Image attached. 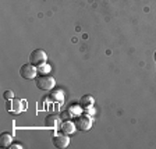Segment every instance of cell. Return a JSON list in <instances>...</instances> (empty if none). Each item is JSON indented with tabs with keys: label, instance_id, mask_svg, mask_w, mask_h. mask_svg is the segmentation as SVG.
Wrapping results in <instances>:
<instances>
[{
	"label": "cell",
	"instance_id": "6da1fadb",
	"mask_svg": "<svg viewBox=\"0 0 156 149\" xmlns=\"http://www.w3.org/2000/svg\"><path fill=\"white\" fill-rule=\"evenodd\" d=\"M25 109V102L23 99H17V98H11L6 102V110L10 114H21Z\"/></svg>",
	"mask_w": 156,
	"mask_h": 149
},
{
	"label": "cell",
	"instance_id": "7a4b0ae2",
	"mask_svg": "<svg viewBox=\"0 0 156 149\" xmlns=\"http://www.w3.org/2000/svg\"><path fill=\"white\" fill-rule=\"evenodd\" d=\"M36 88L41 91H52L56 85V80L50 75H42V77L36 78Z\"/></svg>",
	"mask_w": 156,
	"mask_h": 149
},
{
	"label": "cell",
	"instance_id": "3957f363",
	"mask_svg": "<svg viewBox=\"0 0 156 149\" xmlns=\"http://www.w3.org/2000/svg\"><path fill=\"white\" fill-rule=\"evenodd\" d=\"M46 60H48V55H46V52L42 50V49H35L29 55V63H32L36 67L46 63Z\"/></svg>",
	"mask_w": 156,
	"mask_h": 149
},
{
	"label": "cell",
	"instance_id": "277c9868",
	"mask_svg": "<svg viewBox=\"0 0 156 149\" xmlns=\"http://www.w3.org/2000/svg\"><path fill=\"white\" fill-rule=\"evenodd\" d=\"M36 74H38V68L36 66H34L32 63H27V64H23L21 68H20V75L25 80H35Z\"/></svg>",
	"mask_w": 156,
	"mask_h": 149
},
{
	"label": "cell",
	"instance_id": "5b68a950",
	"mask_svg": "<svg viewBox=\"0 0 156 149\" xmlns=\"http://www.w3.org/2000/svg\"><path fill=\"white\" fill-rule=\"evenodd\" d=\"M74 123L78 131H88L92 127V119L88 116H78L74 120Z\"/></svg>",
	"mask_w": 156,
	"mask_h": 149
},
{
	"label": "cell",
	"instance_id": "8992f818",
	"mask_svg": "<svg viewBox=\"0 0 156 149\" xmlns=\"http://www.w3.org/2000/svg\"><path fill=\"white\" fill-rule=\"evenodd\" d=\"M70 145V138H68L67 134H58V135L53 137V146L58 149L67 148Z\"/></svg>",
	"mask_w": 156,
	"mask_h": 149
},
{
	"label": "cell",
	"instance_id": "52a82bcc",
	"mask_svg": "<svg viewBox=\"0 0 156 149\" xmlns=\"http://www.w3.org/2000/svg\"><path fill=\"white\" fill-rule=\"evenodd\" d=\"M62 124V119L57 116V114H49L45 119V126L49 128H57L58 126Z\"/></svg>",
	"mask_w": 156,
	"mask_h": 149
},
{
	"label": "cell",
	"instance_id": "ba28073f",
	"mask_svg": "<svg viewBox=\"0 0 156 149\" xmlns=\"http://www.w3.org/2000/svg\"><path fill=\"white\" fill-rule=\"evenodd\" d=\"M60 130H62L63 134H74V131L77 130V127H75V123L74 121H70V120H66V121H62L60 124Z\"/></svg>",
	"mask_w": 156,
	"mask_h": 149
},
{
	"label": "cell",
	"instance_id": "9c48e42d",
	"mask_svg": "<svg viewBox=\"0 0 156 149\" xmlns=\"http://www.w3.org/2000/svg\"><path fill=\"white\" fill-rule=\"evenodd\" d=\"M95 103V99L92 95H84V96L80 99V106L82 109H91Z\"/></svg>",
	"mask_w": 156,
	"mask_h": 149
},
{
	"label": "cell",
	"instance_id": "30bf717a",
	"mask_svg": "<svg viewBox=\"0 0 156 149\" xmlns=\"http://www.w3.org/2000/svg\"><path fill=\"white\" fill-rule=\"evenodd\" d=\"M11 142H13V137H11V134H9V133L2 134V137H0V145L4 146V148H9V146L11 145Z\"/></svg>",
	"mask_w": 156,
	"mask_h": 149
},
{
	"label": "cell",
	"instance_id": "8fae6325",
	"mask_svg": "<svg viewBox=\"0 0 156 149\" xmlns=\"http://www.w3.org/2000/svg\"><path fill=\"white\" fill-rule=\"evenodd\" d=\"M49 99L53 102H58V103H63V101H64V96H63V92L62 91H57V89H55V91L50 92V96H49Z\"/></svg>",
	"mask_w": 156,
	"mask_h": 149
},
{
	"label": "cell",
	"instance_id": "7c38bea8",
	"mask_svg": "<svg viewBox=\"0 0 156 149\" xmlns=\"http://www.w3.org/2000/svg\"><path fill=\"white\" fill-rule=\"evenodd\" d=\"M3 98L6 99V101H9V99H11V98H14L13 91H6V92L3 94Z\"/></svg>",
	"mask_w": 156,
	"mask_h": 149
},
{
	"label": "cell",
	"instance_id": "4fadbf2b",
	"mask_svg": "<svg viewBox=\"0 0 156 149\" xmlns=\"http://www.w3.org/2000/svg\"><path fill=\"white\" fill-rule=\"evenodd\" d=\"M41 67H42V68H39L38 71L45 73V71H49V70H50V66H49L48 63H43V64H41Z\"/></svg>",
	"mask_w": 156,
	"mask_h": 149
},
{
	"label": "cell",
	"instance_id": "5bb4252c",
	"mask_svg": "<svg viewBox=\"0 0 156 149\" xmlns=\"http://www.w3.org/2000/svg\"><path fill=\"white\" fill-rule=\"evenodd\" d=\"M9 148H10V149H23L24 146L21 145V144H20V142H16V144H13V145H10Z\"/></svg>",
	"mask_w": 156,
	"mask_h": 149
},
{
	"label": "cell",
	"instance_id": "9a60e30c",
	"mask_svg": "<svg viewBox=\"0 0 156 149\" xmlns=\"http://www.w3.org/2000/svg\"><path fill=\"white\" fill-rule=\"evenodd\" d=\"M153 59H155V62H156V52H155V57H153Z\"/></svg>",
	"mask_w": 156,
	"mask_h": 149
}]
</instances>
